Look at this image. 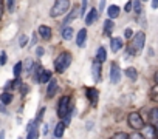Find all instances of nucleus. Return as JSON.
Wrapping results in <instances>:
<instances>
[{"mask_svg":"<svg viewBox=\"0 0 158 139\" xmlns=\"http://www.w3.org/2000/svg\"><path fill=\"white\" fill-rule=\"evenodd\" d=\"M101 73H102L101 63H99V62H95V63L92 65V76H93V81H95V82H99V81H101Z\"/></svg>","mask_w":158,"mask_h":139,"instance_id":"nucleus-9","label":"nucleus"},{"mask_svg":"<svg viewBox=\"0 0 158 139\" xmlns=\"http://www.w3.org/2000/svg\"><path fill=\"white\" fill-rule=\"evenodd\" d=\"M99 17V11L98 10H90L89 14L85 16V25H93L95 20H98Z\"/></svg>","mask_w":158,"mask_h":139,"instance_id":"nucleus-13","label":"nucleus"},{"mask_svg":"<svg viewBox=\"0 0 158 139\" xmlns=\"http://www.w3.org/2000/svg\"><path fill=\"white\" fill-rule=\"evenodd\" d=\"M121 74H123V71H121L119 65L118 63H112L110 65V82L112 84H118L121 81Z\"/></svg>","mask_w":158,"mask_h":139,"instance_id":"nucleus-7","label":"nucleus"},{"mask_svg":"<svg viewBox=\"0 0 158 139\" xmlns=\"http://www.w3.org/2000/svg\"><path fill=\"white\" fill-rule=\"evenodd\" d=\"M23 70H25V73H27V74L33 73L34 70H36V65H34V62H33L31 59H25V62H23Z\"/></svg>","mask_w":158,"mask_h":139,"instance_id":"nucleus-17","label":"nucleus"},{"mask_svg":"<svg viewBox=\"0 0 158 139\" xmlns=\"http://www.w3.org/2000/svg\"><path fill=\"white\" fill-rule=\"evenodd\" d=\"M133 36H135V34H133V31H132L130 28H127V30L124 31V37H126V39H133Z\"/></svg>","mask_w":158,"mask_h":139,"instance_id":"nucleus-32","label":"nucleus"},{"mask_svg":"<svg viewBox=\"0 0 158 139\" xmlns=\"http://www.w3.org/2000/svg\"><path fill=\"white\" fill-rule=\"evenodd\" d=\"M71 110H73V104H71L70 96H62L59 104H57V116L64 119Z\"/></svg>","mask_w":158,"mask_h":139,"instance_id":"nucleus-3","label":"nucleus"},{"mask_svg":"<svg viewBox=\"0 0 158 139\" xmlns=\"http://www.w3.org/2000/svg\"><path fill=\"white\" fill-rule=\"evenodd\" d=\"M133 8H135V13H136L138 16L143 14V3H141V2H133Z\"/></svg>","mask_w":158,"mask_h":139,"instance_id":"nucleus-28","label":"nucleus"},{"mask_svg":"<svg viewBox=\"0 0 158 139\" xmlns=\"http://www.w3.org/2000/svg\"><path fill=\"white\" fill-rule=\"evenodd\" d=\"M124 74L130 79V81H136L138 79V71L133 68V66H129V68H126V71H124Z\"/></svg>","mask_w":158,"mask_h":139,"instance_id":"nucleus-19","label":"nucleus"},{"mask_svg":"<svg viewBox=\"0 0 158 139\" xmlns=\"http://www.w3.org/2000/svg\"><path fill=\"white\" fill-rule=\"evenodd\" d=\"M3 16V2H0V19Z\"/></svg>","mask_w":158,"mask_h":139,"instance_id":"nucleus-40","label":"nucleus"},{"mask_svg":"<svg viewBox=\"0 0 158 139\" xmlns=\"http://www.w3.org/2000/svg\"><path fill=\"white\" fill-rule=\"evenodd\" d=\"M56 91H57V81L56 79H51L48 82V87H47V97L51 99L56 94Z\"/></svg>","mask_w":158,"mask_h":139,"instance_id":"nucleus-10","label":"nucleus"},{"mask_svg":"<svg viewBox=\"0 0 158 139\" xmlns=\"http://www.w3.org/2000/svg\"><path fill=\"white\" fill-rule=\"evenodd\" d=\"M44 133H45V134L48 133V125H45V127H44Z\"/></svg>","mask_w":158,"mask_h":139,"instance_id":"nucleus-46","label":"nucleus"},{"mask_svg":"<svg viewBox=\"0 0 158 139\" xmlns=\"http://www.w3.org/2000/svg\"><path fill=\"white\" fill-rule=\"evenodd\" d=\"M150 122H152V125L155 127V125H158V107L156 108H153L152 111H150Z\"/></svg>","mask_w":158,"mask_h":139,"instance_id":"nucleus-26","label":"nucleus"},{"mask_svg":"<svg viewBox=\"0 0 158 139\" xmlns=\"http://www.w3.org/2000/svg\"><path fill=\"white\" fill-rule=\"evenodd\" d=\"M36 42H37V37H36V34H34V37H33V42H31V43H33V45H34V43H36Z\"/></svg>","mask_w":158,"mask_h":139,"instance_id":"nucleus-45","label":"nucleus"},{"mask_svg":"<svg viewBox=\"0 0 158 139\" xmlns=\"http://www.w3.org/2000/svg\"><path fill=\"white\" fill-rule=\"evenodd\" d=\"M20 91H22V94H27V91H28V87H27V85L23 84V87L20 88Z\"/></svg>","mask_w":158,"mask_h":139,"instance_id":"nucleus-39","label":"nucleus"},{"mask_svg":"<svg viewBox=\"0 0 158 139\" xmlns=\"http://www.w3.org/2000/svg\"><path fill=\"white\" fill-rule=\"evenodd\" d=\"M36 53H37V56L40 57V56L44 54V48H37V51H36Z\"/></svg>","mask_w":158,"mask_h":139,"instance_id":"nucleus-41","label":"nucleus"},{"mask_svg":"<svg viewBox=\"0 0 158 139\" xmlns=\"http://www.w3.org/2000/svg\"><path fill=\"white\" fill-rule=\"evenodd\" d=\"M85 93H87L89 101H90V102H92V105L95 107V105L98 104V99H99V91H98L96 88H87V90H85Z\"/></svg>","mask_w":158,"mask_h":139,"instance_id":"nucleus-8","label":"nucleus"},{"mask_svg":"<svg viewBox=\"0 0 158 139\" xmlns=\"http://www.w3.org/2000/svg\"><path fill=\"white\" fill-rule=\"evenodd\" d=\"M51 71H48V70H44L42 74H40V79H39V84H48L51 81Z\"/></svg>","mask_w":158,"mask_h":139,"instance_id":"nucleus-21","label":"nucleus"},{"mask_svg":"<svg viewBox=\"0 0 158 139\" xmlns=\"http://www.w3.org/2000/svg\"><path fill=\"white\" fill-rule=\"evenodd\" d=\"M144 43H146V34L143 31L135 33V36H133V39H132V42H130V45L127 48L129 54H132V56L139 54L143 51V48H144Z\"/></svg>","mask_w":158,"mask_h":139,"instance_id":"nucleus-1","label":"nucleus"},{"mask_svg":"<svg viewBox=\"0 0 158 139\" xmlns=\"http://www.w3.org/2000/svg\"><path fill=\"white\" fill-rule=\"evenodd\" d=\"M150 97L152 101H158V85H153L150 90Z\"/></svg>","mask_w":158,"mask_h":139,"instance_id":"nucleus-29","label":"nucleus"},{"mask_svg":"<svg viewBox=\"0 0 158 139\" xmlns=\"http://www.w3.org/2000/svg\"><path fill=\"white\" fill-rule=\"evenodd\" d=\"M6 59H8L6 53L2 51V53H0V65H5V63H6Z\"/></svg>","mask_w":158,"mask_h":139,"instance_id":"nucleus-31","label":"nucleus"},{"mask_svg":"<svg viewBox=\"0 0 158 139\" xmlns=\"http://www.w3.org/2000/svg\"><path fill=\"white\" fill-rule=\"evenodd\" d=\"M127 122H129V125L136 131V130H143L144 128V121H143V117H141V114L139 113H136V111H133V113H130L129 116H127Z\"/></svg>","mask_w":158,"mask_h":139,"instance_id":"nucleus-5","label":"nucleus"},{"mask_svg":"<svg viewBox=\"0 0 158 139\" xmlns=\"http://www.w3.org/2000/svg\"><path fill=\"white\" fill-rule=\"evenodd\" d=\"M150 5H152V8H155V10L158 8V2H156V0H155V2H152Z\"/></svg>","mask_w":158,"mask_h":139,"instance_id":"nucleus-42","label":"nucleus"},{"mask_svg":"<svg viewBox=\"0 0 158 139\" xmlns=\"http://www.w3.org/2000/svg\"><path fill=\"white\" fill-rule=\"evenodd\" d=\"M129 137H130V139H144V137L141 136V133H136V131H135V133H132Z\"/></svg>","mask_w":158,"mask_h":139,"instance_id":"nucleus-36","label":"nucleus"},{"mask_svg":"<svg viewBox=\"0 0 158 139\" xmlns=\"http://www.w3.org/2000/svg\"><path fill=\"white\" fill-rule=\"evenodd\" d=\"M87 5H89L87 2H82V3H81V8H82L81 14H82V16H85V10H87Z\"/></svg>","mask_w":158,"mask_h":139,"instance_id":"nucleus-38","label":"nucleus"},{"mask_svg":"<svg viewBox=\"0 0 158 139\" xmlns=\"http://www.w3.org/2000/svg\"><path fill=\"white\" fill-rule=\"evenodd\" d=\"M73 36H74V31H73V28H70V26H65V28L62 30V39H64V40H71V39H73Z\"/></svg>","mask_w":158,"mask_h":139,"instance_id":"nucleus-20","label":"nucleus"},{"mask_svg":"<svg viewBox=\"0 0 158 139\" xmlns=\"http://www.w3.org/2000/svg\"><path fill=\"white\" fill-rule=\"evenodd\" d=\"M0 139H5V130L0 131Z\"/></svg>","mask_w":158,"mask_h":139,"instance_id":"nucleus-44","label":"nucleus"},{"mask_svg":"<svg viewBox=\"0 0 158 139\" xmlns=\"http://www.w3.org/2000/svg\"><path fill=\"white\" fill-rule=\"evenodd\" d=\"M5 111H6V110H5V105L2 104V105H0V113H5Z\"/></svg>","mask_w":158,"mask_h":139,"instance_id":"nucleus-43","label":"nucleus"},{"mask_svg":"<svg viewBox=\"0 0 158 139\" xmlns=\"http://www.w3.org/2000/svg\"><path fill=\"white\" fill-rule=\"evenodd\" d=\"M0 101H2V104H3V105H8V104H11V102H13V94H11L10 91H8V93H6V91H3L2 94H0Z\"/></svg>","mask_w":158,"mask_h":139,"instance_id":"nucleus-22","label":"nucleus"},{"mask_svg":"<svg viewBox=\"0 0 158 139\" xmlns=\"http://www.w3.org/2000/svg\"><path fill=\"white\" fill-rule=\"evenodd\" d=\"M106 60H107L106 48H104V46H99V48H98V51H96V62L102 63V62H106Z\"/></svg>","mask_w":158,"mask_h":139,"instance_id":"nucleus-16","label":"nucleus"},{"mask_svg":"<svg viewBox=\"0 0 158 139\" xmlns=\"http://www.w3.org/2000/svg\"><path fill=\"white\" fill-rule=\"evenodd\" d=\"M44 113H45V108H40V110H39V114L36 116V122H37V124H39V121L42 119V116H44Z\"/></svg>","mask_w":158,"mask_h":139,"instance_id":"nucleus-35","label":"nucleus"},{"mask_svg":"<svg viewBox=\"0 0 158 139\" xmlns=\"http://www.w3.org/2000/svg\"><path fill=\"white\" fill-rule=\"evenodd\" d=\"M110 139H130V137H129V134H127V133H123V131H121V133L113 134Z\"/></svg>","mask_w":158,"mask_h":139,"instance_id":"nucleus-30","label":"nucleus"},{"mask_svg":"<svg viewBox=\"0 0 158 139\" xmlns=\"http://www.w3.org/2000/svg\"><path fill=\"white\" fill-rule=\"evenodd\" d=\"M27 42H28V37H27L25 34H23V36H20V40H19V45H20V46H25V45H27Z\"/></svg>","mask_w":158,"mask_h":139,"instance_id":"nucleus-34","label":"nucleus"},{"mask_svg":"<svg viewBox=\"0 0 158 139\" xmlns=\"http://www.w3.org/2000/svg\"><path fill=\"white\" fill-rule=\"evenodd\" d=\"M85 40H87V30L82 28V30H79V33L76 36V45L77 46H84Z\"/></svg>","mask_w":158,"mask_h":139,"instance_id":"nucleus-12","label":"nucleus"},{"mask_svg":"<svg viewBox=\"0 0 158 139\" xmlns=\"http://www.w3.org/2000/svg\"><path fill=\"white\" fill-rule=\"evenodd\" d=\"M155 84H156V85H158V73H156V74H155Z\"/></svg>","mask_w":158,"mask_h":139,"instance_id":"nucleus-47","label":"nucleus"},{"mask_svg":"<svg viewBox=\"0 0 158 139\" xmlns=\"http://www.w3.org/2000/svg\"><path fill=\"white\" fill-rule=\"evenodd\" d=\"M6 6H8L10 13H14V10H16V2H6Z\"/></svg>","mask_w":158,"mask_h":139,"instance_id":"nucleus-33","label":"nucleus"},{"mask_svg":"<svg viewBox=\"0 0 158 139\" xmlns=\"http://www.w3.org/2000/svg\"><path fill=\"white\" fill-rule=\"evenodd\" d=\"M37 33H39V36H40L42 39H45V40H50V39H51V28L47 26V25H40L39 30H37Z\"/></svg>","mask_w":158,"mask_h":139,"instance_id":"nucleus-11","label":"nucleus"},{"mask_svg":"<svg viewBox=\"0 0 158 139\" xmlns=\"http://www.w3.org/2000/svg\"><path fill=\"white\" fill-rule=\"evenodd\" d=\"M34 71H36V74H34V81H36V82H39L40 74H42V71H44V68H42L40 65H36V70H34Z\"/></svg>","mask_w":158,"mask_h":139,"instance_id":"nucleus-27","label":"nucleus"},{"mask_svg":"<svg viewBox=\"0 0 158 139\" xmlns=\"http://www.w3.org/2000/svg\"><path fill=\"white\" fill-rule=\"evenodd\" d=\"M70 8V2L68 0H57L54 2V5L51 6V11H50V16L51 17H59L62 14H65Z\"/></svg>","mask_w":158,"mask_h":139,"instance_id":"nucleus-4","label":"nucleus"},{"mask_svg":"<svg viewBox=\"0 0 158 139\" xmlns=\"http://www.w3.org/2000/svg\"><path fill=\"white\" fill-rule=\"evenodd\" d=\"M22 71H23V62H17V63L14 65V70H13V73H14L16 79H19V77H20Z\"/></svg>","mask_w":158,"mask_h":139,"instance_id":"nucleus-24","label":"nucleus"},{"mask_svg":"<svg viewBox=\"0 0 158 139\" xmlns=\"http://www.w3.org/2000/svg\"><path fill=\"white\" fill-rule=\"evenodd\" d=\"M113 28H115V23H113V20L107 19V20L104 22V36H110V34L113 33Z\"/></svg>","mask_w":158,"mask_h":139,"instance_id":"nucleus-18","label":"nucleus"},{"mask_svg":"<svg viewBox=\"0 0 158 139\" xmlns=\"http://www.w3.org/2000/svg\"><path fill=\"white\" fill-rule=\"evenodd\" d=\"M107 16H109V19H110V20L116 19V17L119 16V8H118L116 5H110V6H109V10H107Z\"/></svg>","mask_w":158,"mask_h":139,"instance_id":"nucleus-15","label":"nucleus"},{"mask_svg":"<svg viewBox=\"0 0 158 139\" xmlns=\"http://www.w3.org/2000/svg\"><path fill=\"white\" fill-rule=\"evenodd\" d=\"M64 130H65V125L62 122H59L56 127H54V136L56 137H62L64 136Z\"/></svg>","mask_w":158,"mask_h":139,"instance_id":"nucleus-25","label":"nucleus"},{"mask_svg":"<svg viewBox=\"0 0 158 139\" xmlns=\"http://www.w3.org/2000/svg\"><path fill=\"white\" fill-rule=\"evenodd\" d=\"M71 60H73L71 53H68V51L60 53V54L56 57V60H54V70H56L57 73H64L65 70L71 65Z\"/></svg>","mask_w":158,"mask_h":139,"instance_id":"nucleus-2","label":"nucleus"},{"mask_svg":"<svg viewBox=\"0 0 158 139\" xmlns=\"http://www.w3.org/2000/svg\"><path fill=\"white\" fill-rule=\"evenodd\" d=\"M132 8H133V2H127L126 3V13H130Z\"/></svg>","mask_w":158,"mask_h":139,"instance_id":"nucleus-37","label":"nucleus"},{"mask_svg":"<svg viewBox=\"0 0 158 139\" xmlns=\"http://www.w3.org/2000/svg\"><path fill=\"white\" fill-rule=\"evenodd\" d=\"M76 17H77V8H74V10H73V11H71V13H70V14L65 17V20H64V28H65V26H67L70 22H73Z\"/></svg>","mask_w":158,"mask_h":139,"instance_id":"nucleus-23","label":"nucleus"},{"mask_svg":"<svg viewBox=\"0 0 158 139\" xmlns=\"http://www.w3.org/2000/svg\"><path fill=\"white\" fill-rule=\"evenodd\" d=\"M110 48H112L113 53H118V51L123 48V39H119V37L110 39Z\"/></svg>","mask_w":158,"mask_h":139,"instance_id":"nucleus-14","label":"nucleus"},{"mask_svg":"<svg viewBox=\"0 0 158 139\" xmlns=\"http://www.w3.org/2000/svg\"><path fill=\"white\" fill-rule=\"evenodd\" d=\"M141 136L144 139H158V128L153 127L152 124L144 125V128L141 130Z\"/></svg>","mask_w":158,"mask_h":139,"instance_id":"nucleus-6","label":"nucleus"},{"mask_svg":"<svg viewBox=\"0 0 158 139\" xmlns=\"http://www.w3.org/2000/svg\"><path fill=\"white\" fill-rule=\"evenodd\" d=\"M19 139H22V137H19Z\"/></svg>","mask_w":158,"mask_h":139,"instance_id":"nucleus-48","label":"nucleus"}]
</instances>
